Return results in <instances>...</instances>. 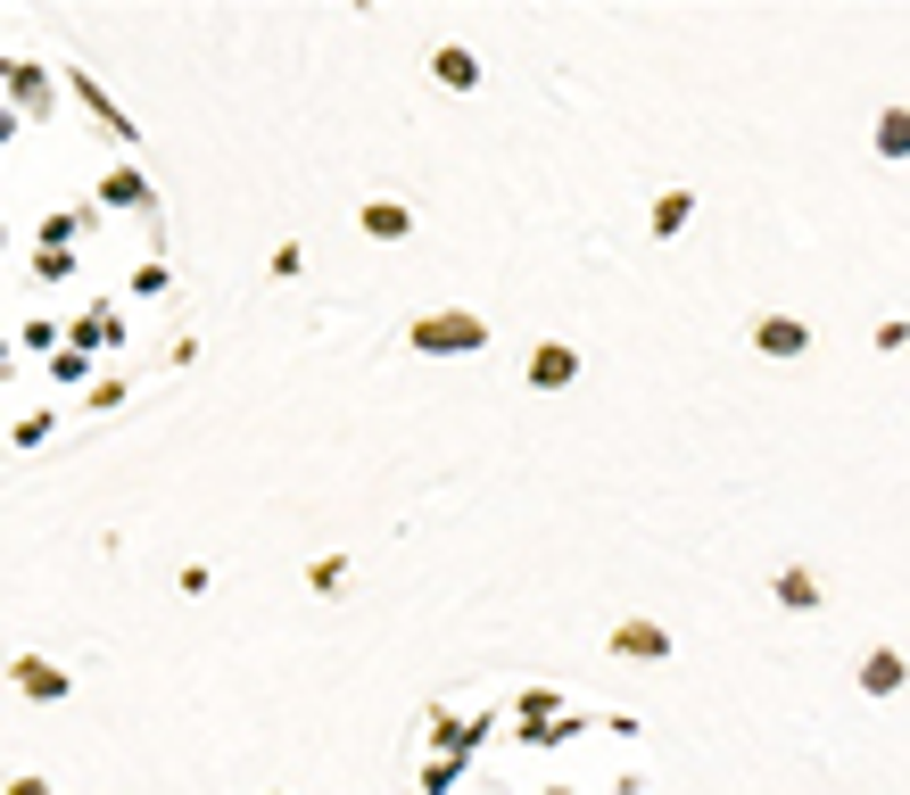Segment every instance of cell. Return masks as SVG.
<instances>
[{"instance_id":"6da1fadb","label":"cell","mask_w":910,"mask_h":795,"mask_svg":"<svg viewBox=\"0 0 910 795\" xmlns=\"http://www.w3.org/2000/svg\"><path fill=\"white\" fill-rule=\"evenodd\" d=\"M481 315H423L414 323V348H439V357H456V348H481Z\"/></svg>"},{"instance_id":"7a4b0ae2","label":"cell","mask_w":910,"mask_h":795,"mask_svg":"<svg viewBox=\"0 0 910 795\" xmlns=\"http://www.w3.org/2000/svg\"><path fill=\"white\" fill-rule=\"evenodd\" d=\"M753 341H762L770 357H803V323L795 315H762V323H753Z\"/></svg>"},{"instance_id":"3957f363","label":"cell","mask_w":910,"mask_h":795,"mask_svg":"<svg viewBox=\"0 0 910 795\" xmlns=\"http://www.w3.org/2000/svg\"><path fill=\"white\" fill-rule=\"evenodd\" d=\"M572 373H579L572 348H539V357H530V381H539V390H555V381H572Z\"/></svg>"},{"instance_id":"277c9868","label":"cell","mask_w":910,"mask_h":795,"mask_svg":"<svg viewBox=\"0 0 910 795\" xmlns=\"http://www.w3.org/2000/svg\"><path fill=\"white\" fill-rule=\"evenodd\" d=\"M877 150H886V158H910V108H886V116H877Z\"/></svg>"},{"instance_id":"5b68a950","label":"cell","mask_w":910,"mask_h":795,"mask_svg":"<svg viewBox=\"0 0 910 795\" xmlns=\"http://www.w3.org/2000/svg\"><path fill=\"white\" fill-rule=\"evenodd\" d=\"M861 688H869V696H886V688H902V655H869V671H861Z\"/></svg>"},{"instance_id":"8992f818","label":"cell","mask_w":910,"mask_h":795,"mask_svg":"<svg viewBox=\"0 0 910 795\" xmlns=\"http://www.w3.org/2000/svg\"><path fill=\"white\" fill-rule=\"evenodd\" d=\"M365 224L381 232V241H398V232H406V208H398V199H372V208H365Z\"/></svg>"},{"instance_id":"52a82bcc","label":"cell","mask_w":910,"mask_h":795,"mask_svg":"<svg viewBox=\"0 0 910 795\" xmlns=\"http://www.w3.org/2000/svg\"><path fill=\"white\" fill-rule=\"evenodd\" d=\"M18 688H25V696H58L67 680H58L50 662H18Z\"/></svg>"},{"instance_id":"ba28073f","label":"cell","mask_w":910,"mask_h":795,"mask_svg":"<svg viewBox=\"0 0 910 795\" xmlns=\"http://www.w3.org/2000/svg\"><path fill=\"white\" fill-rule=\"evenodd\" d=\"M430 67H439V83H456V92H464V83H472V58H464V50H439V58H430Z\"/></svg>"},{"instance_id":"9c48e42d","label":"cell","mask_w":910,"mask_h":795,"mask_svg":"<svg viewBox=\"0 0 910 795\" xmlns=\"http://www.w3.org/2000/svg\"><path fill=\"white\" fill-rule=\"evenodd\" d=\"M613 646H621V655H663V630H646V622H637V630H621Z\"/></svg>"},{"instance_id":"30bf717a","label":"cell","mask_w":910,"mask_h":795,"mask_svg":"<svg viewBox=\"0 0 910 795\" xmlns=\"http://www.w3.org/2000/svg\"><path fill=\"white\" fill-rule=\"evenodd\" d=\"M654 224H663V232H679V224H688V191H670L663 208H654Z\"/></svg>"},{"instance_id":"8fae6325","label":"cell","mask_w":910,"mask_h":795,"mask_svg":"<svg viewBox=\"0 0 910 795\" xmlns=\"http://www.w3.org/2000/svg\"><path fill=\"white\" fill-rule=\"evenodd\" d=\"M9 795H50V787H42V779H18V787H9Z\"/></svg>"}]
</instances>
